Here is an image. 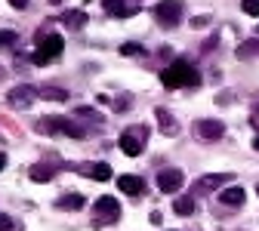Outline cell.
Instances as JSON below:
<instances>
[{
	"mask_svg": "<svg viewBox=\"0 0 259 231\" xmlns=\"http://www.w3.org/2000/svg\"><path fill=\"white\" fill-rule=\"evenodd\" d=\"M160 83L170 86V89H179V86H198V83H201V74L194 71L188 62H173L170 68L160 71Z\"/></svg>",
	"mask_w": 259,
	"mask_h": 231,
	"instance_id": "obj_1",
	"label": "cell"
},
{
	"mask_svg": "<svg viewBox=\"0 0 259 231\" xmlns=\"http://www.w3.org/2000/svg\"><path fill=\"white\" fill-rule=\"evenodd\" d=\"M37 129H40V133H47V136H53V133L74 136V139H83V136H87V129L77 126V123L68 120V117H40V120H37Z\"/></svg>",
	"mask_w": 259,
	"mask_h": 231,
	"instance_id": "obj_2",
	"label": "cell"
},
{
	"mask_svg": "<svg viewBox=\"0 0 259 231\" xmlns=\"http://www.w3.org/2000/svg\"><path fill=\"white\" fill-rule=\"evenodd\" d=\"M120 219V204L114 197H99L93 207V225H114Z\"/></svg>",
	"mask_w": 259,
	"mask_h": 231,
	"instance_id": "obj_3",
	"label": "cell"
},
{
	"mask_svg": "<svg viewBox=\"0 0 259 231\" xmlns=\"http://www.w3.org/2000/svg\"><path fill=\"white\" fill-rule=\"evenodd\" d=\"M154 19H157L160 25L173 28V25L182 19V4H179V0H164V4H157V7H154Z\"/></svg>",
	"mask_w": 259,
	"mask_h": 231,
	"instance_id": "obj_4",
	"label": "cell"
},
{
	"mask_svg": "<svg viewBox=\"0 0 259 231\" xmlns=\"http://www.w3.org/2000/svg\"><path fill=\"white\" fill-rule=\"evenodd\" d=\"M142 139H145V129L142 126H130L126 133H120V151L130 154V157H136L142 151Z\"/></svg>",
	"mask_w": 259,
	"mask_h": 231,
	"instance_id": "obj_5",
	"label": "cell"
},
{
	"mask_svg": "<svg viewBox=\"0 0 259 231\" xmlns=\"http://www.w3.org/2000/svg\"><path fill=\"white\" fill-rule=\"evenodd\" d=\"M34 99H37V89H34V86H28V83L13 86V89L7 93V102H10V105H16V108H28V105H34Z\"/></svg>",
	"mask_w": 259,
	"mask_h": 231,
	"instance_id": "obj_6",
	"label": "cell"
},
{
	"mask_svg": "<svg viewBox=\"0 0 259 231\" xmlns=\"http://www.w3.org/2000/svg\"><path fill=\"white\" fill-rule=\"evenodd\" d=\"M194 136L207 139V142H219L225 136V123H219V120H198L194 123Z\"/></svg>",
	"mask_w": 259,
	"mask_h": 231,
	"instance_id": "obj_7",
	"label": "cell"
},
{
	"mask_svg": "<svg viewBox=\"0 0 259 231\" xmlns=\"http://www.w3.org/2000/svg\"><path fill=\"white\" fill-rule=\"evenodd\" d=\"M182 182H185V179H182L179 170H160V173H157V188L164 191V194H176V191L182 188Z\"/></svg>",
	"mask_w": 259,
	"mask_h": 231,
	"instance_id": "obj_8",
	"label": "cell"
},
{
	"mask_svg": "<svg viewBox=\"0 0 259 231\" xmlns=\"http://www.w3.org/2000/svg\"><path fill=\"white\" fill-rule=\"evenodd\" d=\"M74 170H77V173H87V176L96 179V182H108V179H111V167H108V163H77Z\"/></svg>",
	"mask_w": 259,
	"mask_h": 231,
	"instance_id": "obj_9",
	"label": "cell"
},
{
	"mask_svg": "<svg viewBox=\"0 0 259 231\" xmlns=\"http://www.w3.org/2000/svg\"><path fill=\"white\" fill-rule=\"evenodd\" d=\"M219 201H222L225 207H241V204L247 201V191H244L241 185H232V188L219 191Z\"/></svg>",
	"mask_w": 259,
	"mask_h": 231,
	"instance_id": "obj_10",
	"label": "cell"
},
{
	"mask_svg": "<svg viewBox=\"0 0 259 231\" xmlns=\"http://www.w3.org/2000/svg\"><path fill=\"white\" fill-rule=\"evenodd\" d=\"M225 179H229V176H219V173H210V176H204V179H198V182H194V194H207V191H216ZM191 194V197H194Z\"/></svg>",
	"mask_w": 259,
	"mask_h": 231,
	"instance_id": "obj_11",
	"label": "cell"
},
{
	"mask_svg": "<svg viewBox=\"0 0 259 231\" xmlns=\"http://www.w3.org/2000/svg\"><path fill=\"white\" fill-rule=\"evenodd\" d=\"M37 43H40V53H47L50 59H56V56L65 50V40H62L59 34H47V37H40Z\"/></svg>",
	"mask_w": 259,
	"mask_h": 231,
	"instance_id": "obj_12",
	"label": "cell"
},
{
	"mask_svg": "<svg viewBox=\"0 0 259 231\" xmlns=\"http://www.w3.org/2000/svg\"><path fill=\"white\" fill-rule=\"evenodd\" d=\"M154 114H157V123H160V133H164V136H176V129H179L176 126V117L167 108H157Z\"/></svg>",
	"mask_w": 259,
	"mask_h": 231,
	"instance_id": "obj_13",
	"label": "cell"
},
{
	"mask_svg": "<svg viewBox=\"0 0 259 231\" xmlns=\"http://www.w3.org/2000/svg\"><path fill=\"white\" fill-rule=\"evenodd\" d=\"M117 185H120L123 194H142V188H145L139 176H130V173L126 176H117Z\"/></svg>",
	"mask_w": 259,
	"mask_h": 231,
	"instance_id": "obj_14",
	"label": "cell"
},
{
	"mask_svg": "<svg viewBox=\"0 0 259 231\" xmlns=\"http://www.w3.org/2000/svg\"><path fill=\"white\" fill-rule=\"evenodd\" d=\"M59 210H83V197L80 194H62L59 201H56Z\"/></svg>",
	"mask_w": 259,
	"mask_h": 231,
	"instance_id": "obj_15",
	"label": "cell"
},
{
	"mask_svg": "<svg viewBox=\"0 0 259 231\" xmlns=\"http://www.w3.org/2000/svg\"><path fill=\"white\" fill-rule=\"evenodd\" d=\"M62 22L68 25V28H74V31H80V28L87 25V13H83V10H71V13L62 16Z\"/></svg>",
	"mask_w": 259,
	"mask_h": 231,
	"instance_id": "obj_16",
	"label": "cell"
},
{
	"mask_svg": "<svg viewBox=\"0 0 259 231\" xmlns=\"http://www.w3.org/2000/svg\"><path fill=\"white\" fill-rule=\"evenodd\" d=\"M173 210H176V216H191V213H198V204H194V197H179Z\"/></svg>",
	"mask_w": 259,
	"mask_h": 231,
	"instance_id": "obj_17",
	"label": "cell"
},
{
	"mask_svg": "<svg viewBox=\"0 0 259 231\" xmlns=\"http://www.w3.org/2000/svg\"><path fill=\"white\" fill-rule=\"evenodd\" d=\"M74 117H83V120H90V123H105V117L96 111V108H87V105H80V108H74Z\"/></svg>",
	"mask_w": 259,
	"mask_h": 231,
	"instance_id": "obj_18",
	"label": "cell"
},
{
	"mask_svg": "<svg viewBox=\"0 0 259 231\" xmlns=\"http://www.w3.org/2000/svg\"><path fill=\"white\" fill-rule=\"evenodd\" d=\"M102 4H105L108 16H130V13H133L130 7H123V0H102Z\"/></svg>",
	"mask_w": 259,
	"mask_h": 231,
	"instance_id": "obj_19",
	"label": "cell"
},
{
	"mask_svg": "<svg viewBox=\"0 0 259 231\" xmlns=\"http://www.w3.org/2000/svg\"><path fill=\"white\" fill-rule=\"evenodd\" d=\"M253 56H259V40H244L238 47V59H253Z\"/></svg>",
	"mask_w": 259,
	"mask_h": 231,
	"instance_id": "obj_20",
	"label": "cell"
},
{
	"mask_svg": "<svg viewBox=\"0 0 259 231\" xmlns=\"http://www.w3.org/2000/svg\"><path fill=\"white\" fill-rule=\"evenodd\" d=\"M37 96H40V99H56V102H65V99H68V93H65V89H56V86H40Z\"/></svg>",
	"mask_w": 259,
	"mask_h": 231,
	"instance_id": "obj_21",
	"label": "cell"
},
{
	"mask_svg": "<svg viewBox=\"0 0 259 231\" xmlns=\"http://www.w3.org/2000/svg\"><path fill=\"white\" fill-rule=\"evenodd\" d=\"M31 179H34V182H50L53 179V170L44 167V163H34V167H31Z\"/></svg>",
	"mask_w": 259,
	"mask_h": 231,
	"instance_id": "obj_22",
	"label": "cell"
},
{
	"mask_svg": "<svg viewBox=\"0 0 259 231\" xmlns=\"http://www.w3.org/2000/svg\"><path fill=\"white\" fill-rule=\"evenodd\" d=\"M241 10L247 16H259V0H241Z\"/></svg>",
	"mask_w": 259,
	"mask_h": 231,
	"instance_id": "obj_23",
	"label": "cell"
},
{
	"mask_svg": "<svg viewBox=\"0 0 259 231\" xmlns=\"http://www.w3.org/2000/svg\"><path fill=\"white\" fill-rule=\"evenodd\" d=\"M120 53H123V56H139V53H145V50H142L139 43H120Z\"/></svg>",
	"mask_w": 259,
	"mask_h": 231,
	"instance_id": "obj_24",
	"label": "cell"
},
{
	"mask_svg": "<svg viewBox=\"0 0 259 231\" xmlns=\"http://www.w3.org/2000/svg\"><path fill=\"white\" fill-rule=\"evenodd\" d=\"M10 43H16V34L13 31H0V47H10Z\"/></svg>",
	"mask_w": 259,
	"mask_h": 231,
	"instance_id": "obj_25",
	"label": "cell"
},
{
	"mask_svg": "<svg viewBox=\"0 0 259 231\" xmlns=\"http://www.w3.org/2000/svg\"><path fill=\"white\" fill-rule=\"evenodd\" d=\"M31 62H34V65H50V62H53V59H50V56H47V53H40V50H37V53H34V56H31Z\"/></svg>",
	"mask_w": 259,
	"mask_h": 231,
	"instance_id": "obj_26",
	"label": "cell"
},
{
	"mask_svg": "<svg viewBox=\"0 0 259 231\" xmlns=\"http://www.w3.org/2000/svg\"><path fill=\"white\" fill-rule=\"evenodd\" d=\"M0 231H13V219L7 213H0Z\"/></svg>",
	"mask_w": 259,
	"mask_h": 231,
	"instance_id": "obj_27",
	"label": "cell"
},
{
	"mask_svg": "<svg viewBox=\"0 0 259 231\" xmlns=\"http://www.w3.org/2000/svg\"><path fill=\"white\" fill-rule=\"evenodd\" d=\"M210 22V16H198V19H191V28H201V25H207Z\"/></svg>",
	"mask_w": 259,
	"mask_h": 231,
	"instance_id": "obj_28",
	"label": "cell"
},
{
	"mask_svg": "<svg viewBox=\"0 0 259 231\" xmlns=\"http://www.w3.org/2000/svg\"><path fill=\"white\" fill-rule=\"evenodd\" d=\"M114 108H117V111H126V108H130V102H126V99H117Z\"/></svg>",
	"mask_w": 259,
	"mask_h": 231,
	"instance_id": "obj_29",
	"label": "cell"
},
{
	"mask_svg": "<svg viewBox=\"0 0 259 231\" xmlns=\"http://www.w3.org/2000/svg\"><path fill=\"white\" fill-rule=\"evenodd\" d=\"M10 4H13L16 10H25V7H28V0H10Z\"/></svg>",
	"mask_w": 259,
	"mask_h": 231,
	"instance_id": "obj_30",
	"label": "cell"
},
{
	"mask_svg": "<svg viewBox=\"0 0 259 231\" xmlns=\"http://www.w3.org/2000/svg\"><path fill=\"white\" fill-rule=\"evenodd\" d=\"M4 167H7V154H4V151H0V170H4Z\"/></svg>",
	"mask_w": 259,
	"mask_h": 231,
	"instance_id": "obj_31",
	"label": "cell"
},
{
	"mask_svg": "<svg viewBox=\"0 0 259 231\" xmlns=\"http://www.w3.org/2000/svg\"><path fill=\"white\" fill-rule=\"evenodd\" d=\"M253 148H256V151H259V136H256V139H253Z\"/></svg>",
	"mask_w": 259,
	"mask_h": 231,
	"instance_id": "obj_32",
	"label": "cell"
},
{
	"mask_svg": "<svg viewBox=\"0 0 259 231\" xmlns=\"http://www.w3.org/2000/svg\"><path fill=\"white\" fill-rule=\"evenodd\" d=\"M53 4H62V0H53Z\"/></svg>",
	"mask_w": 259,
	"mask_h": 231,
	"instance_id": "obj_33",
	"label": "cell"
},
{
	"mask_svg": "<svg viewBox=\"0 0 259 231\" xmlns=\"http://www.w3.org/2000/svg\"><path fill=\"white\" fill-rule=\"evenodd\" d=\"M0 77H4V68H0Z\"/></svg>",
	"mask_w": 259,
	"mask_h": 231,
	"instance_id": "obj_34",
	"label": "cell"
},
{
	"mask_svg": "<svg viewBox=\"0 0 259 231\" xmlns=\"http://www.w3.org/2000/svg\"><path fill=\"white\" fill-rule=\"evenodd\" d=\"M191 231H198V228H191Z\"/></svg>",
	"mask_w": 259,
	"mask_h": 231,
	"instance_id": "obj_35",
	"label": "cell"
}]
</instances>
